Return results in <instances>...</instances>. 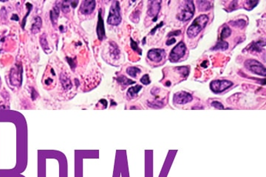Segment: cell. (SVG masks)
<instances>
[{"mask_svg":"<svg viewBox=\"0 0 266 177\" xmlns=\"http://www.w3.org/2000/svg\"><path fill=\"white\" fill-rule=\"evenodd\" d=\"M60 79H61V85H62L63 88L64 89H66V90H69V89L72 88V81H71L70 78H69L68 75H67L65 73L62 72L61 74Z\"/></svg>","mask_w":266,"mask_h":177,"instance_id":"4fadbf2b","label":"cell"},{"mask_svg":"<svg viewBox=\"0 0 266 177\" xmlns=\"http://www.w3.org/2000/svg\"><path fill=\"white\" fill-rule=\"evenodd\" d=\"M163 25H164V22H163V21H161V22H160V23L159 24V25H158L156 26L155 27H154V28H153V29L152 30V31H151V33H150L151 34H152V35L154 34V33H155V32H156L157 29H158V28H160V27H161Z\"/></svg>","mask_w":266,"mask_h":177,"instance_id":"d6a6232c","label":"cell"},{"mask_svg":"<svg viewBox=\"0 0 266 177\" xmlns=\"http://www.w3.org/2000/svg\"><path fill=\"white\" fill-rule=\"evenodd\" d=\"M231 34V30L228 27L227 25L223 26V27L222 28L221 33L220 35V40H224L226 38L229 37Z\"/></svg>","mask_w":266,"mask_h":177,"instance_id":"44dd1931","label":"cell"},{"mask_svg":"<svg viewBox=\"0 0 266 177\" xmlns=\"http://www.w3.org/2000/svg\"><path fill=\"white\" fill-rule=\"evenodd\" d=\"M200 11H208L211 7V3L208 1H197Z\"/></svg>","mask_w":266,"mask_h":177,"instance_id":"603a6c76","label":"cell"},{"mask_svg":"<svg viewBox=\"0 0 266 177\" xmlns=\"http://www.w3.org/2000/svg\"><path fill=\"white\" fill-rule=\"evenodd\" d=\"M140 82L144 85H149L151 83L150 76L148 74H145L141 78H140Z\"/></svg>","mask_w":266,"mask_h":177,"instance_id":"f546056e","label":"cell"},{"mask_svg":"<svg viewBox=\"0 0 266 177\" xmlns=\"http://www.w3.org/2000/svg\"><path fill=\"white\" fill-rule=\"evenodd\" d=\"M175 42H176V39H174V38L172 37V38H171V39H169L167 41H166V44L167 45V46H170V45L173 44H174Z\"/></svg>","mask_w":266,"mask_h":177,"instance_id":"836d02e7","label":"cell"},{"mask_svg":"<svg viewBox=\"0 0 266 177\" xmlns=\"http://www.w3.org/2000/svg\"><path fill=\"white\" fill-rule=\"evenodd\" d=\"M211 106L217 109H224L223 104H222L221 103L218 102V101H213V102L211 103Z\"/></svg>","mask_w":266,"mask_h":177,"instance_id":"4dcf8cb0","label":"cell"},{"mask_svg":"<svg viewBox=\"0 0 266 177\" xmlns=\"http://www.w3.org/2000/svg\"><path fill=\"white\" fill-rule=\"evenodd\" d=\"M143 88L140 85H136V86L130 87L127 91V96L130 98L135 97L137 96V95L138 94V92L141 90Z\"/></svg>","mask_w":266,"mask_h":177,"instance_id":"ac0fdd59","label":"cell"},{"mask_svg":"<svg viewBox=\"0 0 266 177\" xmlns=\"http://www.w3.org/2000/svg\"><path fill=\"white\" fill-rule=\"evenodd\" d=\"M41 26H42V20L41 17L36 16L33 19V21L32 23V27H31V31L33 33H38L40 31Z\"/></svg>","mask_w":266,"mask_h":177,"instance_id":"5bb4252c","label":"cell"},{"mask_svg":"<svg viewBox=\"0 0 266 177\" xmlns=\"http://www.w3.org/2000/svg\"><path fill=\"white\" fill-rule=\"evenodd\" d=\"M195 7L193 1L183 2V5L180 6V11L177 14V19L180 21H187L194 16Z\"/></svg>","mask_w":266,"mask_h":177,"instance_id":"7a4b0ae2","label":"cell"},{"mask_svg":"<svg viewBox=\"0 0 266 177\" xmlns=\"http://www.w3.org/2000/svg\"><path fill=\"white\" fill-rule=\"evenodd\" d=\"M100 103H103V104H104V108H106V107L107 106V101L106 100H104V99H101V100H100Z\"/></svg>","mask_w":266,"mask_h":177,"instance_id":"8d00e7d4","label":"cell"},{"mask_svg":"<svg viewBox=\"0 0 266 177\" xmlns=\"http://www.w3.org/2000/svg\"><path fill=\"white\" fill-rule=\"evenodd\" d=\"M0 87H1V78H0Z\"/></svg>","mask_w":266,"mask_h":177,"instance_id":"ab89813d","label":"cell"},{"mask_svg":"<svg viewBox=\"0 0 266 177\" xmlns=\"http://www.w3.org/2000/svg\"><path fill=\"white\" fill-rule=\"evenodd\" d=\"M121 22V7L119 2H113L109 12L107 23L112 26L119 25Z\"/></svg>","mask_w":266,"mask_h":177,"instance_id":"3957f363","label":"cell"},{"mask_svg":"<svg viewBox=\"0 0 266 177\" xmlns=\"http://www.w3.org/2000/svg\"><path fill=\"white\" fill-rule=\"evenodd\" d=\"M233 86V83L228 80H215L210 83V89L215 94L221 93Z\"/></svg>","mask_w":266,"mask_h":177,"instance_id":"8992f818","label":"cell"},{"mask_svg":"<svg viewBox=\"0 0 266 177\" xmlns=\"http://www.w3.org/2000/svg\"><path fill=\"white\" fill-rule=\"evenodd\" d=\"M140 72H141V70L135 67H130L126 69V73L132 77H136Z\"/></svg>","mask_w":266,"mask_h":177,"instance_id":"7402d4cb","label":"cell"},{"mask_svg":"<svg viewBox=\"0 0 266 177\" xmlns=\"http://www.w3.org/2000/svg\"><path fill=\"white\" fill-rule=\"evenodd\" d=\"M258 4H259V2L258 1H246L245 2V8L247 10V11H251L252 9L254 8V7L257 6Z\"/></svg>","mask_w":266,"mask_h":177,"instance_id":"cb8c5ba5","label":"cell"},{"mask_svg":"<svg viewBox=\"0 0 266 177\" xmlns=\"http://www.w3.org/2000/svg\"><path fill=\"white\" fill-rule=\"evenodd\" d=\"M166 86H170V85H171V83H170V82H169V81H168V82H167V83H166Z\"/></svg>","mask_w":266,"mask_h":177,"instance_id":"f35d334b","label":"cell"},{"mask_svg":"<svg viewBox=\"0 0 266 177\" xmlns=\"http://www.w3.org/2000/svg\"><path fill=\"white\" fill-rule=\"evenodd\" d=\"M53 76H55V74H53L52 76H47V77H44V83H45V85H47V86H50V85H52L53 83H54V77H52Z\"/></svg>","mask_w":266,"mask_h":177,"instance_id":"83f0119b","label":"cell"},{"mask_svg":"<svg viewBox=\"0 0 266 177\" xmlns=\"http://www.w3.org/2000/svg\"><path fill=\"white\" fill-rule=\"evenodd\" d=\"M229 48V43L227 41H225L224 40H220L217 41L216 45L214 46L213 48L211 49V50H226Z\"/></svg>","mask_w":266,"mask_h":177,"instance_id":"e0dca14e","label":"cell"},{"mask_svg":"<svg viewBox=\"0 0 266 177\" xmlns=\"http://www.w3.org/2000/svg\"><path fill=\"white\" fill-rule=\"evenodd\" d=\"M186 46L183 41H180L171 51L169 54V61L172 63L178 62L186 54Z\"/></svg>","mask_w":266,"mask_h":177,"instance_id":"5b68a950","label":"cell"},{"mask_svg":"<svg viewBox=\"0 0 266 177\" xmlns=\"http://www.w3.org/2000/svg\"><path fill=\"white\" fill-rule=\"evenodd\" d=\"M11 19H12V20H15V21H19V16H17V14H14V15H13V16H12V18H11Z\"/></svg>","mask_w":266,"mask_h":177,"instance_id":"74e56055","label":"cell"},{"mask_svg":"<svg viewBox=\"0 0 266 177\" xmlns=\"http://www.w3.org/2000/svg\"><path fill=\"white\" fill-rule=\"evenodd\" d=\"M78 1H70V6H72V7L75 8V7L77 6V5H78Z\"/></svg>","mask_w":266,"mask_h":177,"instance_id":"d590c367","label":"cell"},{"mask_svg":"<svg viewBox=\"0 0 266 177\" xmlns=\"http://www.w3.org/2000/svg\"><path fill=\"white\" fill-rule=\"evenodd\" d=\"M147 57L151 61L154 63H160L166 57V52L163 49H151L147 53Z\"/></svg>","mask_w":266,"mask_h":177,"instance_id":"52a82bcc","label":"cell"},{"mask_svg":"<svg viewBox=\"0 0 266 177\" xmlns=\"http://www.w3.org/2000/svg\"><path fill=\"white\" fill-rule=\"evenodd\" d=\"M177 70H178V72L181 75L182 77H186L188 75V73H189V68H188V67H178V68H177Z\"/></svg>","mask_w":266,"mask_h":177,"instance_id":"d4e9b609","label":"cell"},{"mask_svg":"<svg viewBox=\"0 0 266 177\" xmlns=\"http://www.w3.org/2000/svg\"><path fill=\"white\" fill-rule=\"evenodd\" d=\"M67 61H68V63H69V66H70V67H72L73 69H74V67H75L76 65H75V63L74 62H73V59L69 58H67Z\"/></svg>","mask_w":266,"mask_h":177,"instance_id":"e575fe53","label":"cell"},{"mask_svg":"<svg viewBox=\"0 0 266 177\" xmlns=\"http://www.w3.org/2000/svg\"><path fill=\"white\" fill-rule=\"evenodd\" d=\"M265 47V42L264 41H257V42H252L251 44L249 45V47H248V49L251 52H257V53H259L262 50V47Z\"/></svg>","mask_w":266,"mask_h":177,"instance_id":"9a60e30c","label":"cell"},{"mask_svg":"<svg viewBox=\"0 0 266 177\" xmlns=\"http://www.w3.org/2000/svg\"><path fill=\"white\" fill-rule=\"evenodd\" d=\"M59 13H60V8H59V5H55L53 9L50 11V19L53 25H56Z\"/></svg>","mask_w":266,"mask_h":177,"instance_id":"2e32d148","label":"cell"},{"mask_svg":"<svg viewBox=\"0 0 266 177\" xmlns=\"http://www.w3.org/2000/svg\"><path fill=\"white\" fill-rule=\"evenodd\" d=\"M69 7H70V1H64L61 4V10L64 13H67L69 11Z\"/></svg>","mask_w":266,"mask_h":177,"instance_id":"f1b7e54d","label":"cell"},{"mask_svg":"<svg viewBox=\"0 0 266 177\" xmlns=\"http://www.w3.org/2000/svg\"><path fill=\"white\" fill-rule=\"evenodd\" d=\"M180 33H181V31L180 30H174L168 34V37H172V36H178V35H180Z\"/></svg>","mask_w":266,"mask_h":177,"instance_id":"1f68e13d","label":"cell"},{"mask_svg":"<svg viewBox=\"0 0 266 177\" xmlns=\"http://www.w3.org/2000/svg\"><path fill=\"white\" fill-rule=\"evenodd\" d=\"M96 1H93V0L92 1H89V0L83 1L79 11H80L81 14L90 15L94 11L95 8H96Z\"/></svg>","mask_w":266,"mask_h":177,"instance_id":"8fae6325","label":"cell"},{"mask_svg":"<svg viewBox=\"0 0 266 177\" xmlns=\"http://www.w3.org/2000/svg\"><path fill=\"white\" fill-rule=\"evenodd\" d=\"M208 16L206 14H202L196 18L187 29V35L189 38H195L207 25Z\"/></svg>","mask_w":266,"mask_h":177,"instance_id":"6da1fadb","label":"cell"},{"mask_svg":"<svg viewBox=\"0 0 266 177\" xmlns=\"http://www.w3.org/2000/svg\"><path fill=\"white\" fill-rule=\"evenodd\" d=\"M40 44H41V47H42L43 50L45 51L47 54H49V53L51 52V50L50 49L48 42H47V38L45 34H44L40 38Z\"/></svg>","mask_w":266,"mask_h":177,"instance_id":"ffe728a7","label":"cell"},{"mask_svg":"<svg viewBox=\"0 0 266 177\" xmlns=\"http://www.w3.org/2000/svg\"><path fill=\"white\" fill-rule=\"evenodd\" d=\"M160 4H161L160 1H152L150 2L147 14L149 16L154 18V19H152L153 21H156L158 19V16L159 14L160 10Z\"/></svg>","mask_w":266,"mask_h":177,"instance_id":"30bf717a","label":"cell"},{"mask_svg":"<svg viewBox=\"0 0 266 177\" xmlns=\"http://www.w3.org/2000/svg\"><path fill=\"white\" fill-rule=\"evenodd\" d=\"M22 81V68L21 66H17L14 69H11V82L14 86H19Z\"/></svg>","mask_w":266,"mask_h":177,"instance_id":"9c48e42d","label":"cell"},{"mask_svg":"<svg viewBox=\"0 0 266 177\" xmlns=\"http://www.w3.org/2000/svg\"><path fill=\"white\" fill-rule=\"evenodd\" d=\"M116 81H118L119 84L122 85V86H128V85H130V84H133V83H135V81L130 80V79H129L128 77H126V76H124V75H121V76H119L117 77Z\"/></svg>","mask_w":266,"mask_h":177,"instance_id":"d6986e66","label":"cell"},{"mask_svg":"<svg viewBox=\"0 0 266 177\" xmlns=\"http://www.w3.org/2000/svg\"><path fill=\"white\" fill-rule=\"evenodd\" d=\"M193 99L192 95L186 91H179L175 93L173 97V101L176 104H186V103L191 102Z\"/></svg>","mask_w":266,"mask_h":177,"instance_id":"ba28073f","label":"cell"},{"mask_svg":"<svg viewBox=\"0 0 266 177\" xmlns=\"http://www.w3.org/2000/svg\"><path fill=\"white\" fill-rule=\"evenodd\" d=\"M96 31H97V35H98V39L100 41H102L105 38L106 33H105L104 20H103L102 16H101V10H99V12H98V25H97Z\"/></svg>","mask_w":266,"mask_h":177,"instance_id":"7c38bea8","label":"cell"},{"mask_svg":"<svg viewBox=\"0 0 266 177\" xmlns=\"http://www.w3.org/2000/svg\"><path fill=\"white\" fill-rule=\"evenodd\" d=\"M244 65H245L246 69L256 75H261L263 77H265L266 75L265 67H264L263 63L259 62L255 59H248L245 61Z\"/></svg>","mask_w":266,"mask_h":177,"instance_id":"277c9868","label":"cell"},{"mask_svg":"<svg viewBox=\"0 0 266 177\" xmlns=\"http://www.w3.org/2000/svg\"><path fill=\"white\" fill-rule=\"evenodd\" d=\"M230 23H231V25H233L234 27H240V28H243V27H245L246 24V22L243 20V19H238V20L231 21Z\"/></svg>","mask_w":266,"mask_h":177,"instance_id":"4316f807","label":"cell"},{"mask_svg":"<svg viewBox=\"0 0 266 177\" xmlns=\"http://www.w3.org/2000/svg\"><path fill=\"white\" fill-rule=\"evenodd\" d=\"M130 46H131V48H132L133 50L136 51L137 53H138V54L141 55L142 54V50L138 47V43L136 42V41H135L133 39L131 38L130 39Z\"/></svg>","mask_w":266,"mask_h":177,"instance_id":"484cf974","label":"cell"}]
</instances>
